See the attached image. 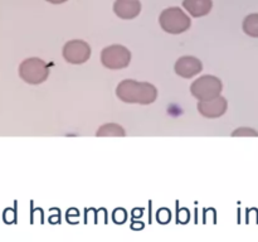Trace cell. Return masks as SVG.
<instances>
[{"mask_svg": "<svg viewBox=\"0 0 258 242\" xmlns=\"http://www.w3.org/2000/svg\"><path fill=\"white\" fill-rule=\"evenodd\" d=\"M116 95L126 103L149 105L158 97V90L149 82H139L135 80H123L116 87Z\"/></svg>", "mask_w": 258, "mask_h": 242, "instance_id": "obj_1", "label": "cell"}, {"mask_svg": "<svg viewBox=\"0 0 258 242\" xmlns=\"http://www.w3.org/2000/svg\"><path fill=\"white\" fill-rule=\"evenodd\" d=\"M159 23L166 33L180 34L190 27V19L180 8H169L159 17Z\"/></svg>", "mask_w": 258, "mask_h": 242, "instance_id": "obj_2", "label": "cell"}, {"mask_svg": "<svg viewBox=\"0 0 258 242\" xmlns=\"http://www.w3.org/2000/svg\"><path fill=\"white\" fill-rule=\"evenodd\" d=\"M19 76L23 81L30 85H39L49 76L47 63L40 58H28L19 66Z\"/></svg>", "mask_w": 258, "mask_h": 242, "instance_id": "obj_3", "label": "cell"}, {"mask_svg": "<svg viewBox=\"0 0 258 242\" xmlns=\"http://www.w3.org/2000/svg\"><path fill=\"white\" fill-rule=\"evenodd\" d=\"M222 87H223L222 81L218 77L212 75H206L199 77L198 80H196L191 83L190 92L199 101H206L221 95Z\"/></svg>", "mask_w": 258, "mask_h": 242, "instance_id": "obj_4", "label": "cell"}, {"mask_svg": "<svg viewBox=\"0 0 258 242\" xmlns=\"http://www.w3.org/2000/svg\"><path fill=\"white\" fill-rule=\"evenodd\" d=\"M131 53L121 44L106 47L101 53V62L108 70H122L130 65Z\"/></svg>", "mask_w": 258, "mask_h": 242, "instance_id": "obj_5", "label": "cell"}, {"mask_svg": "<svg viewBox=\"0 0 258 242\" xmlns=\"http://www.w3.org/2000/svg\"><path fill=\"white\" fill-rule=\"evenodd\" d=\"M63 57L68 63L82 65L91 57V47L81 39H73L63 47Z\"/></svg>", "mask_w": 258, "mask_h": 242, "instance_id": "obj_6", "label": "cell"}, {"mask_svg": "<svg viewBox=\"0 0 258 242\" xmlns=\"http://www.w3.org/2000/svg\"><path fill=\"white\" fill-rule=\"evenodd\" d=\"M227 107H228V102H227L226 98L222 97L221 95L217 96V97L211 98V100L199 101L198 103L199 112L208 118L221 117L222 115L226 113Z\"/></svg>", "mask_w": 258, "mask_h": 242, "instance_id": "obj_7", "label": "cell"}, {"mask_svg": "<svg viewBox=\"0 0 258 242\" xmlns=\"http://www.w3.org/2000/svg\"><path fill=\"white\" fill-rule=\"evenodd\" d=\"M203 70V65L201 60L191 55H184L179 58L175 63V72L180 77L191 78L194 76L199 75Z\"/></svg>", "mask_w": 258, "mask_h": 242, "instance_id": "obj_8", "label": "cell"}, {"mask_svg": "<svg viewBox=\"0 0 258 242\" xmlns=\"http://www.w3.org/2000/svg\"><path fill=\"white\" fill-rule=\"evenodd\" d=\"M113 12L121 19L130 20L140 14L141 4L139 0H116Z\"/></svg>", "mask_w": 258, "mask_h": 242, "instance_id": "obj_9", "label": "cell"}, {"mask_svg": "<svg viewBox=\"0 0 258 242\" xmlns=\"http://www.w3.org/2000/svg\"><path fill=\"white\" fill-rule=\"evenodd\" d=\"M183 7L185 8V10H188L190 15L201 18L209 14L213 7V2L212 0H184Z\"/></svg>", "mask_w": 258, "mask_h": 242, "instance_id": "obj_10", "label": "cell"}, {"mask_svg": "<svg viewBox=\"0 0 258 242\" xmlns=\"http://www.w3.org/2000/svg\"><path fill=\"white\" fill-rule=\"evenodd\" d=\"M243 32L247 35L253 38H258V13L249 14L243 20Z\"/></svg>", "mask_w": 258, "mask_h": 242, "instance_id": "obj_11", "label": "cell"}, {"mask_svg": "<svg viewBox=\"0 0 258 242\" xmlns=\"http://www.w3.org/2000/svg\"><path fill=\"white\" fill-rule=\"evenodd\" d=\"M97 136H125V130L117 124H106L97 130Z\"/></svg>", "mask_w": 258, "mask_h": 242, "instance_id": "obj_12", "label": "cell"}, {"mask_svg": "<svg viewBox=\"0 0 258 242\" xmlns=\"http://www.w3.org/2000/svg\"><path fill=\"white\" fill-rule=\"evenodd\" d=\"M232 136H258V133L251 128H239L232 133Z\"/></svg>", "mask_w": 258, "mask_h": 242, "instance_id": "obj_13", "label": "cell"}, {"mask_svg": "<svg viewBox=\"0 0 258 242\" xmlns=\"http://www.w3.org/2000/svg\"><path fill=\"white\" fill-rule=\"evenodd\" d=\"M47 2L52 3V4H62V3L67 2V0H47Z\"/></svg>", "mask_w": 258, "mask_h": 242, "instance_id": "obj_14", "label": "cell"}]
</instances>
